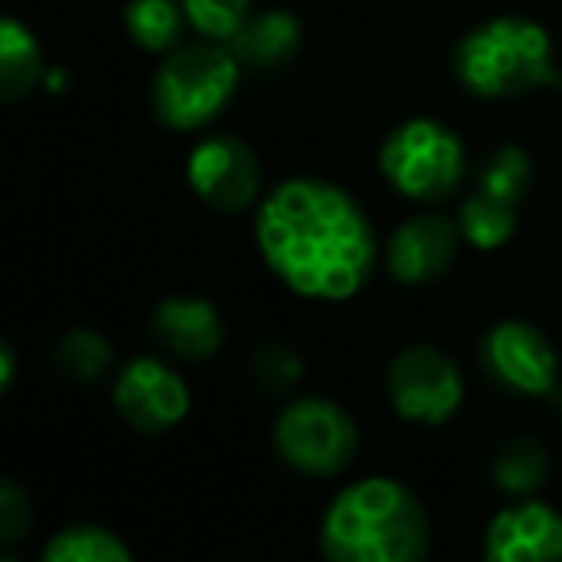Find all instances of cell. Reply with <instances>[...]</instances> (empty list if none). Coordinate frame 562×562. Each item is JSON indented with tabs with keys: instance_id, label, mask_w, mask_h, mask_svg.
Segmentation results:
<instances>
[{
	"instance_id": "d4e9b609",
	"label": "cell",
	"mask_w": 562,
	"mask_h": 562,
	"mask_svg": "<svg viewBox=\"0 0 562 562\" xmlns=\"http://www.w3.org/2000/svg\"><path fill=\"white\" fill-rule=\"evenodd\" d=\"M12 378H16V355L9 344H0V390H9Z\"/></svg>"
},
{
	"instance_id": "6da1fadb",
	"label": "cell",
	"mask_w": 562,
	"mask_h": 562,
	"mask_svg": "<svg viewBox=\"0 0 562 562\" xmlns=\"http://www.w3.org/2000/svg\"><path fill=\"white\" fill-rule=\"evenodd\" d=\"M258 247L293 293L313 301L355 297L374 266V232L347 189L293 178L266 196Z\"/></svg>"
},
{
	"instance_id": "2e32d148",
	"label": "cell",
	"mask_w": 562,
	"mask_h": 562,
	"mask_svg": "<svg viewBox=\"0 0 562 562\" xmlns=\"http://www.w3.org/2000/svg\"><path fill=\"white\" fill-rule=\"evenodd\" d=\"M516 212H520V204H508V201H501V196H490L485 189H474V193L462 201V216H459L462 235H467L474 247L493 250L513 239Z\"/></svg>"
},
{
	"instance_id": "9a60e30c",
	"label": "cell",
	"mask_w": 562,
	"mask_h": 562,
	"mask_svg": "<svg viewBox=\"0 0 562 562\" xmlns=\"http://www.w3.org/2000/svg\"><path fill=\"white\" fill-rule=\"evenodd\" d=\"M43 78V50L35 35L27 32L20 20H4L0 24V93L9 101H20L32 93Z\"/></svg>"
},
{
	"instance_id": "7a4b0ae2",
	"label": "cell",
	"mask_w": 562,
	"mask_h": 562,
	"mask_svg": "<svg viewBox=\"0 0 562 562\" xmlns=\"http://www.w3.org/2000/svg\"><path fill=\"white\" fill-rule=\"evenodd\" d=\"M431 543V524L413 490L390 477L355 482L324 513L321 547L336 562H413Z\"/></svg>"
},
{
	"instance_id": "e0dca14e",
	"label": "cell",
	"mask_w": 562,
	"mask_h": 562,
	"mask_svg": "<svg viewBox=\"0 0 562 562\" xmlns=\"http://www.w3.org/2000/svg\"><path fill=\"white\" fill-rule=\"evenodd\" d=\"M181 24H186V9H178L173 0H127L124 9L127 35L143 50H173Z\"/></svg>"
},
{
	"instance_id": "52a82bcc",
	"label": "cell",
	"mask_w": 562,
	"mask_h": 562,
	"mask_svg": "<svg viewBox=\"0 0 562 562\" xmlns=\"http://www.w3.org/2000/svg\"><path fill=\"white\" fill-rule=\"evenodd\" d=\"M390 401L405 420L443 424L462 405V374L439 347H408L390 367Z\"/></svg>"
},
{
	"instance_id": "277c9868",
	"label": "cell",
	"mask_w": 562,
	"mask_h": 562,
	"mask_svg": "<svg viewBox=\"0 0 562 562\" xmlns=\"http://www.w3.org/2000/svg\"><path fill=\"white\" fill-rule=\"evenodd\" d=\"M239 58L227 43L201 40L173 47L155 78V116L170 132H196L227 109L239 86Z\"/></svg>"
},
{
	"instance_id": "603a6c76",
	"label": "cell",
	"mask_w": 562,
	"mask_h": 562,
	"mask_svg": "<svg viewBox=\"0 0 562 562\" xmlns=\"http://www.w3.org/2000/svg\"><path fill=\"white\" fill-rule=\"evenodd\" d=\"M32 524H35V513H32V501L27 493L20 490L16 482H4L0 485V543L4 547H16L32 536Z\"/></svg>"
},
{
	"instance_id": "7402d4cb",
	"label": "cell",
	"mask_w": 562,
	"mask_h": 562,
	"mask_svg": "<svg viewBox=\"0 0 562 562\" xmlns=\"http://www.w3.org/2000/svg\"><path fill=\"white\" fill-rule=\"evenodd\" d=\"M181 9L196 35L216 43H232L250 20V0H181Z\"/></svg>"
},
{
	"instance_id": "ac0fdd59",
	"label": "cell",
	"mask_w": 562,
	"mask_h": 562,
	"mask_svg": "<svg viewBox=\"0 0 562 562\" xmlns=\"http://www.w3.org/2000/svg\"><path fill=\"white\" fill-rule=\"evenodd\" d=\"M47 562H127L132 547L109 528H93V524H78V528L58 531L43 551Z\"/></svg>"
},
{
	"instance_id": "5b68a950",
	"label": "cell",
	"mask_w": 562,
	"mask_h": 562,
	"mask_svg": "<svg viewBox=\"0 0 562 562\" xmlns=\"http://www.w3.org/2000/svg\"><path fill=\"white\" fill-rule=\"evenodd\" d=\"M467 150L436 120H408L382 143V173L413 201H443L462 181Z\"/></svg>"
},
{
	"instance_id": "4fadbf2b",
	"label": "cell",
	"mask_w": 562,
	"mask_h": 562,
	"mask_svg": "<svg viewBox=\"0 0 562 562\" xmlns=\"http://www.w3.org/2000/svg\"><path fill=\"white\" fill-rule=\"evenodd\" d=\"M155 336L170 347L178 359L201 362L212 359L224 344V321L201 297H166L155 308Z\"/></svg>"
},
{
	"instance_id": "ba28073f",
	"label": "cell",
	"mask_w": 562,
	"mask_h": 562,
	"mask_svg": "<svg viewBox=\"0 0 562 562\" xmlns=\"http://www.w3.org/2000/svg\"><path fill=\"white\" fill-rule=\"evenodd\" d=\"M482 367L497 385L524 397H543L559 385V359L547 336L531 324L505 321L485 336Z\"/></svg>"
},
{
	"instance_id": "ffe728a7",
	"label": "cell",
	"mask_w": 562,
	"mask_h": 562,
	"mask_svg": "<svg viewBox=\"0 0 562 562\" xmlns=\"http://www.w3.org/2000/svg\"><path fill=\"white\" fill-rule=\"evenodd\" d=\"M55 362L63 374H70L74 382H97V378L109 374L112 367V347L104 336H97V331H70V336L58 339L55 347Z\"/></svg>"
},
{
	"instance_id": "cb8c5ba5",
	"label": "cell",
	"mask_w": 562,
	"mask_h": 562,
	"mask_svg": "<svg viewBox=\"0 0 562 562\" xmlns=\"http://www.w3.org/2000/svg\"><path fill=\"white\" fill-rule=\"evenodd\" d=\"M255 378L266 390H290L301 378V355L285 344H266L255 355Z\"/></svg>"
},
{
	"instance_id": "d6986e66",
	"label": "cell",
	"mask_w": 562,
	"mask_h": 562,
	"mask_svg": "<svg viewBox=\"0 0 562 562\" xmlns=\"http://www.w3.org/2000/svg\"><path fill=\"white\" fill-rule=\"evenodd\" d=\"M547 451L531 439H508L497 454H493V482L505 493H531L547 482Z\"/></svg>"
},
{
	"instance_id": "3957f363",
	"label": "cell",
	"mask_w": 562,
	"mask_h": 562,
	"mask_svg": "<svg viewBox=\"0 0 562 562\" xmlns=\"http://www.w3.org/2000/svg\"><path fill=\"white\" fill-rule=\"evenodd\" d=\"M459 81L477 97H520L554 86L551 40L539 24L501 16L462 40L454 55Z\"/></svg>"
},
{
	"instance_id": "9c48e42d",
	"label": "cell",
	"mask_w": 562,
	"mask_h": 562,
	"mask_svg": "<svg viewBox=\"0 0 562 562\" xmlns=\"http://www.w3.org/2000/svg\"><path fill=\"white\" fill-rule=\"evenodd\" d=\"M189 186L209 209L216 212H243L255 204L262 170H258L255 150L235 135H209L196 143L189 155Z\"/></svg>"
},
{
	"instance_id": "5bb4252c",
	"label": "cell",
	"mask_w": 562,
	"mask_h": 562,
	"mask_svg": "<svg viewBox=\"0 0 562 562\" xmlns=\"http://www.w3.org/2000/svg\"><path fill=\"white\" fill-rule=\"evenodd\" d=\"M232 55L243 66H255V70H273V66H285L297 58L301 50V24L290 12H266V16H250L247 27L235 35Z\"/></svg>"
},
{
	"instance_id": "8992f818",
	"label": "cell",
	"mask_w": 562,
	"mask_h": 562,
	"mask_svg": "<svg viewBox=\"0 0 562 562\" xmlns=\"http://www.w3.org/2000/svg\"><path fill=\"white\" fill-rule=\"evenodd\" d=\"M273 447L293 470L313 477L339 474L347 462L355 459L359 447V431H355L351 416L339 405L321 397H308L290 405L278 416L273 428Z\"/></svg>"
},
{
	"instance_id": "44dd1931",
	"label": "cell",
	"mask_w": 562,
	"mask_h": 562,
	"mask_svg": "<svg viewBox=\"0 0 562 562\" xmlns=\"http://www.w3.org/2000/svg\"><path fill=\"white\" fill-rule=\"evenodd\" d=\"M531 186V158L520 147H497L482 166L477 189H485L490 196H501L508 204H520L524 193Z\"/></svg>"
},
{
	"instance_id": "7c38bea8",
	"label": "cell",
	"mask_w": 562,
	"mask_h": 562,
	"mask_svg": "<svg viewBox=\"0 0 562 562\" xmlns=\"http://www.w3.org/2000/svg\"><path fill=\"white\" fill-rule=\"evenodd\" d=\"M462 239V224H451L447 216H416L401 224L390 239V270L397 281L420 285L431 281L454 262Z\"/></svg>"
},
{
	"instance_id": "30bf717a",
	"label": "cell",
	"mask_w": 562,
	"mask_h": 562,
	"mask_svg": "<svg viewBox=\"0 0 562 562\" xmlns=\"http://www.w3.org/2000/svg\"><path fill=\"white\" fill-rule=\"evenodd\" d=\"M116 408L135 431H166L189 413V385L158 359H135L116 378Z\"/></svg>"
},
{
	"instance_id": "8fae6325",
	"label": "cell",
	"mask_w": 562,
	"mask_h": 562,
	"mask_svg": "<svg viewBox=\"0 0 562 562\" xmlns=\"http://www.w3.org/2000/svg\"><path fill=\"white\" fill-rule=\"evenodd\" d=\"M490 562H559L562 559V516L543 501H520L501 508L485 528Z\"/></svg>"
}]
</instances>
